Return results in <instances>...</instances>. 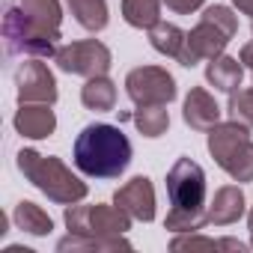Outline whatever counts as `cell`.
Returning a JSON list of instances; mask_svg holds the SVG:
<instances>
[{"mask_svg":"<svg viewBox=\"0 0 253 253\" xmlns=\"http://www.w3.org/2000/svg\"><path fill=\"white\" fill-rule=\"evenodd\" d=\"M170 250H191V253H197V250H235V253H241L244 244L238 238H206V235L188 232V235H176L170 241Z\"/></svg>","mask_w":253,"mask_h":253,"instance_id":"603a6c76","label":"cell"},{"mask_svg":"<svg viewBox=\"0 0 253 253\" xmlns=\"http://www.w3.org/2000/svg\"><path fill=\"white\" fill-rule=\"evenodd\" d=\"M57 250H101V253H110V250H131V241H125V235H116V238H89V235H75V232H69L60 244H57Z\"/></svg>","mask_w":253,"mask_h":253,"instance_id":"7402d4cb","label":"cell"},{"mask_svg":"<svg viewBox=\"0 0 253 253\" xmlns=\"http://www.w3.org/2000/svg\"><path fill=\"white\" fill-rule=\"evenodd\" d=\"M15 164L33 188H39L48 200H54L60 206H75L86 197V182H81L54 155H42L36 149H21L15 155Z\"/></svg>","mask_w":253,"mask_h":253,"instance_id":"277c9868","label":"cell"},{"mask_svg":"<svg viewBox=\"0 0 253 253\" xmlns=\"http://www.w3.org/2000/svg\"><path fill=\"white\" fill-rule=\"evenodd\" d=\"M209 152L214 164L235 182H253V140L247 125L229 119L209 128Z\"/></svg>","mask_w":253,"mask_h":253,"instance_id":"8992f818","label":"cell"},{"mask_svg":"<svg viewBox=\"0 0 253 253\" xmlns=\"http://www.w3.org/2000/svg\"><path fill=\"white\" fill-rule=\"evenodd\" d=\"M206 81H209L214 89H220V92H235V89L241 86V81H244V63L235 60V57L220 54V57L209 60V66H206Z\"/></svg>","mask_w":253,"mask_h":253,"instance_id":"9a60e30c","label":"cell"},{"mask_svg":"<svg viewBox=\"0 0 253 253\" xmlns=\"http://www.w3.org/2000/svg\"><path fill=\"white\" fill-rule=\"evenodd\" d=\"M238 60H241V63H244V69L253 75V42H247V45L241 48V57H238Z\"/></svg>","mask_w":253,"mask_h":253,"instance_id":"484cf974","label":"cell"},{"mask_svg":"<svg viewBox=\"0 0 253 253\" xmlns=\"http://www.w3.org/2000/svg\"><path fill=\"white\" fill-rule=\"evenodd\" d=\"M81 101L86 110H95V113H107L116 107V84L107 78V75H98V78H86L84 89H81Z\"/></svg>","mask_w":253,"mask_h":253,"instance_id":"2e32d148","label":"cell"},{"mask_svg":"<svg viewBox=\"0 0 253 253\" xmlns=\"http://www.w3.org/2000/svg\"><path fill=\"white\" fill-rule=\"evenodd\" d=\"M203 3H206V0H164V6H167L170 12H176V15H191V12H197Z\"/></svg>","mask_w":253,"mask_h":253,"instance_id":"d4e9b609","label":"cell"},{"mask_svg":"<svg viewBox=\"0 0 253 253\" xmlns=\"http://www.w3.org/2000/svg\"><path fill=\"white\" fill-rule=\"evenodd\" d=\"M182 119L185 125H191L194 131H209L220 122V107L214 101V95L203 86H191V92L185 95V107H182Z\"/></svg>","mask_w":253,"mask_h":253,"instance_id":"4fadbf2b","label":"cell"},{"mask_svg":"<svg viewBox=\"0 0 253 253\" xmlns=\"http://www.w3.org/2000/svg\"><path fill=\"white\" fill-rule=\"evenodd\" d=\"M15 86H18V104H24V101L57 104V95H60L54 72H51L39 57H30L27 63L18 66V72H15Z\"/></svg>","mask_w":253,"mask_h":253,"instance_id":"30bf717a","label":"cell"},{"mask_svg":"<svg viewBox=\"0 0 253 253\" xmlns=\"http://www.w3.org/2000/svg\"><path fill=\"white\" fill-rule=\"evenodd\" d=\"M238 33V15H232L229 6H209L200 18V24L188 33V42H185V51L176 63H182L185 69L203 63V60H214L226 51V45L235 39Z\"/></svg>","mask_w":253,"mask_h":253,"instance_id":"5b68a950","label":"cell"},{"mask_svg":"<svg viewBox=\"0 0 253 253\" xmlns=\"http://www.w3.org/2000/svg\"><path fill=\"white\" fill-rule=\"evenodd\" d=\"M66 6L75 15V21L89 33H101L107 27V21H110L107 0H66Z\"/></svg>","mask_w":253,"mask_h":253,"instance_id":"e0dca14e","label":"cell"},{"mask_svg":"<svg viewBox=\"0 0 253 253\" xmlns=\"http://www.w3.org/2000/svg\"><path fill=\"white\" fill-rule=\"evenodd\" d=\"M131 214L113 206H72L66 209V226L75 235H89V238H116L131 229Z\"/></svg>","mask_w":253,"mask_h":253,"instance_id":"52a82bcc","label":"cell"},{"mask_svg":"<svg viewBox=\"0 0 253 253\" xmlns=\"http://www.w3.org/2000/svg\"><path fill=\"white\" fill-rule=\"evenodd\" d=\"M164 0H122V18L137 30H149L161 21Z\"/></svg>","mask_w":253,"mask_h":253,"instance_id":"ffe728a7","label":"cell"},{"mask_svg":"<svg viewBox=\"0 0 253 253\" xmlns=\"http://www.w3.org/2000/svg\"><path fill=\"white\" fill-rule=\"evenodd\" d=\"M60 24H63L60 0H18L15 6L9 3L3 15L6 54L54 60V54L60 51Z\"/></svg>","mask_w":253,"mask_h":253,"instance_id":"6da1fadb","label":"cell"},{"mask_svg":"<svg viewBox=\"0 0 253 253\" xmlns=\"http://www.w3.org/2000/svg\"><path fill=\"white\" fill-rule=\"evenodd\" d=\"M125 92L137 107L146 104H170L179 89H176V78L161 69V66H137L125 75Z\"/></svg>","mask_w":253,"mask_h":253,"instance_id":"9c48e42d","label":"cell"},{"mask_svg":"<svg viewBox=\"0 0 253 253\" xmlns=\"http://www.w3.org/2000/svg\"><path fill=\"white\" fill-rule=\"evenodd\" d=\"M149 42L158 54L164 57H173L179 60L182 51H185V42H188V33L176 24H167V21H158L155 27H149Z\"/></svg>","mask_w":253,"mask_h":253,"instance_id":"ac0fdd59","label":"cell"},{"mask_svg":"<svg viewBox=\"0 0 253 253\" xmlns=\"http://www.w3.org/2000/svg\"><path fill=\"white\" fill-rule=\"evenodd\" d=\"M113 203L119 209H125L134 220H155V188H152V179L146 176H134L131 182H125L116 194H113Z\"/></svg>","mask_w":253,"mask_h":253,"instance_id":"8fae6325","label":"cell"},{"mask_svg":"<svg viewBox=\"0 0 253 253\" xmlns=\"http://www.w3.org/2000/svg\"><path fill=\"white\" fill-rule=\"evenodd\" d=\"M131 140L125 137L119 125L92 122L75 137L72 161L89 179H116L131 164Z\"/></svg>","mask_w":253,"mask_h":253,"instance_id":"7a4b0ae2","label":"cell"},{"mask_svg":"<svg viewBox=\"0 0 253 253\" xmlns=\"http://www.w3.org/2000/svg\"><path fill=\"white\" fill-rule=\"evenodd\" d=\"M54 63L60 72L66 75H78V78H98L107 75L113 66V54L104 42L98 39H84V42H72V45H60V51L54 54Z\"/></svg>","mask_w":253,"mask_h":253,"instance_id":"ba28073f","label":"cell"},{"mask_svg":"<svg viewBox=\"0 0 253 253\" xmlns=\"http://www.w3.org/2000/svg\"><path fill=\"white\" fill-rule=\"evenodd\" d=\"M12 220H15V226H18V229H24V232H30V235H48V232L54 229L51 214H48L42 206L30 203V200H21V203L15 206Z\"/></svg>","mask_w":253,"mask_h":253,"instance_id":"d6986e66","label":"cell"},{"mask_svg":"<svg viewBox=\"0 0 253 253\" xmlns=\"http://www.w3.org/2000/svg\"><path fill=\"white\" fill-rule=\"evenodd\" d=\"M54 104H45V101H24L12 119L15 131L21 137H30V140H45L57 131V113L51 110Z\"/></svg>","mask_w":253,"mask_h":253,"instance_id":"7c38bea8","label":"cell"},{"mask_svg":"<svg viewBox=\"0 0 253 253\" xmlns=\"http://www.w3.org/2000/svg\"><path fill=\"white\" fill-rule=\"evenodd\" d=\"M206 173L197 161L179 158L167 173V194H170V214L164 226L170 232H197L209 223V203H206Z\"/></svg>","mask_w":253,"mask_h":253,"instance_id":"3957f363","label":"cell"},{"mask_svg":"<svg viewBox=\"0 0 253 253\" xmlns=\"http://www.w3.org/2000/svg\"><path fill=\"white\" fill-rule=\"evenodd\" d=\"M232 6H235L238 12H244V15L253 18V0H232Z\"/></svg>","mask_w":253,"mask_h":253,"instance_id":"4316f807","label":"cell"},{"mask_svg":"<svg viewBox=\"0 0 253 253\" xmlns=\"http://www.w3.org/2000/svg\"><path fill=\"white\" fill-rule=\"evenodd\" d=\"M244 191L238 185H223L214 191L211 203H209V223L214 226H229L235 220L244 217Z\"/></svg>","mask_w":253,"mask_h":253,"instance_id":"5bb4252c","label":"cell"},{"mask_svg":"<svg viewBox=\"0 0 253 253\" xmlns=\"http://www.w3.org/2000/svg\"><path fill=\"white\" fill-rule=\"evenodd\" d=\"M247 229H250V244H253V209L247 211Z\"/></svg>","mask_w":253,"mask_h":253,"instance_id":"83f0119b","label":"cell"},{"mask_svg":"<svg viewBox=\"0 0 253 253\" xmlns=\"http://www.w3.org/2000/svg\"><path fill=\"white\" fill-rule=\"evenodd\" d=\"M134 125L143 137H161L167 134L170 128V113H167V104H146V107H137L134 110Z\"/></svg>","mask_w":253,"mask_h":253,"instance_id":"44dd1931","label":"cell"},{"mask_svg":"<svg viewBox=\"0 0 253 253\" xmlns=\"http://www.w3.org/2000/svg\"><path fill=\"white\" fill-rule=\"evenodd\" d=\"M226 113H229V119H235V122L247 125V128H253V86L250 89L238 86L235 92H229Z\"/></svg>","mask_w":253,"mask_h":253,"instance_id":"cb8c5ba5","label":"cell"}]
</instances>
